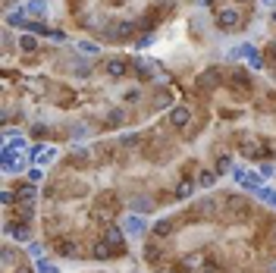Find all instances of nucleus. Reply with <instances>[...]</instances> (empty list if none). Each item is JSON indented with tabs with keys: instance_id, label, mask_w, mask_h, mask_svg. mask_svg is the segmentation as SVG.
<instances>
[{
	"instance_id": "obj_1",
	"label": "nucleus",
	"mask_w": 276,
	"mask_h": 273,
	"mask_svg": "<svg viewBox=\"0 0 276 273\" xmlns=\"http://www.w3.org/2000/svg\"><path fill=\"white\" fill-rule=\"evenodd\" d=\"M226 213H229L232 220H245L251 207H248V198H238V195H226Z\"/></svg>"
},
{
	"instance_id": "obj_2",
	"label": "nucleus",
	"mask_w": 276,
	"mask_h": 273,
	"mask_svg": "<svg viewBox=\"0 0 276 273\" xmlns=\"http://www.w3.org/2000/svg\"><path fill=\"white\" fill-rule=\"evenodd\" d=\"M220 79H223V73H220V69H204V73H198V82H195V88L207 94V91H213V88L220 85Z\"/></svg>"
},
{
	"instance_id": "obj_3",
	"label": "nucleus",
	"mask_w": 276,
	"mask_h": 273,
	"mask_svg": "<svg viewBox=\"0 0 276 273\" xmlns=\"http://www.w3.org/2000/svg\"><path fill=\"white\" fill-rule=\"evenodd\" d=\"M229 57H232V60H235V57H245V60L251 63V69H263V60H260L257 47H251V44H242V47H235V51H232Z\"/></svg>"
},
{
	"instance_id": "obj_4",
	"label": "nucleus",
	"mask_w": 276,
	"mask_h": 273,
	"mask_svg": "<svg viewBox=\"0 0 276 273\" xmlns=\"http://www.w3.org/2000/svg\"><path fill=\"white\" fill-rule=\"evenodd\" d=\"M217 22H220L223 32H235L238 26H242V13H238V10H220Z\"/></svg>"
},
{
	"instance_id": "obj_5",
	"label": "nucleus",
	"mask_w": 276,
	"mask_h": 273,
	"mask_svg": "<svg viewBox=\"0 0 276 273\" xmlns=\"http://www.w3.org/2000/svg\"><path fill=\"white\" fill-rule=\"evenodd\" d=\"M170 123H173L176 129H185V126L191 123V110H188V107H182V104L173 107V110H170Z\"/></svg>"
},
{
	"instance_id": "obj_6",
	"label": "nucleus",
	"mask_w": 276,
	"mask_h": 273,
	"mask_svg": "<svg viewBox=\"0 0 276 273\" xmlns=\"http://www.w3.org/2000/svg\"><path fill=\"white\" fill-rule=\"evenodd\" d=\"M32 154H35V163H38V167H44V163H51L57 157V151L54 148H44V145H35Z\"/></svg>"
},
{
	"instance_id": "obj_7",
	"label": "nucleus",
	"mask_w": 276,
	"mask_h": 273,
	"mask_svg": "<svg viewBox=\"0 0 276 273\" xmlns=\"http://www.w3.org/2000/svg\"><path fill=\"white\" fill-rule=\"evenodd\" d=\"M123 239H126V232L119 229V226H107V232H104V245L119 248V245H123Z\"/></svg>"
},
{
	"instance_id": "obj_8",
	"label": "nucleus",
	"mask_w": 276,
	"mask_h": 273,
	"mask_svg": "<svg viewBox=\"0 0 276 273\" xmlns=\"http://www.w3.org/2000/svg\"><path fill=\"white\" fill-rule=\"evenodd\" d=\"M7 26H10V29H29V13H26V7L16 10V13H10V16H7Z\"/></svg>"
},
{
	"instance_id": "obj_9",
	"label": "nucleus",
	"mask_w": 276,
	"mask_h": 273,
	"mask_svg": "<svg viewBox=\"0 0 276 273\" xmlns=\"http://www.w3.org/2000/svg\"><path fill=\"white\" fill-rule=\"evenodd\" d=\"M123 223H126V232L129 235H141V232H145V220H141L138 213H129Z\"/></svg>"
},
{
	"instance_id": "obj_10",
	"label": "nucleus",
	"mask_w": 276,
	"mask_h": 273,
	"mask_svg": "<svg viewBox=\"0 0 276 273\" xmlns=\"http://www.w3.org/2000/svg\"><path fill=\"white\" fill-rule=\"evenodd\" d=\"M104 73H107V76H113V79H119V76H126V63L119 60V57H113V60H107V63H104Z\"/></svg>"
},
{
	"instance_id": "obj_11",
	"label": "nucleus",
	"mask_w": 276,
	"mask_h": 273,
	"mask_svg": "<svg viewBox=\"0 0 276 273\" xmlns=\"http://www.w3.org/2000/svg\"><path fill=\"white\" fill-rule=\"evenodd\" d=\"M129 204H132V210H135V213H138V217H141V213H151V210H154V201H151V198H145V195H138V198H132V201H129Z\"/></svg>"
},
{
	"instance_id": "obj_12",
	"label": "nucleus",
	"mask_w": 276,
	"mask_h": 273,
	"mask_svg": "<svg viewBox=\"0 0 276 273\" xmlns=\"http://www.w3.org/2000/svg\"><path fill=\"white\" fill-rule=\"evenodd\" d=\"M129 35H132V22H116L107 29V38H129Z\"/></svg>"
},
{
	"instance_id": "obj_13",
	"label": "nucleus",
	"mask_w": 276,
	"mask_h": 273,
	"mask_svg": "<svg viewBox=\"0 0 276 273\" xmlns=\"http://www.w3.org/2000/svg\"><path fill=\"white\" fill-rule=\"evenodd\" d=\"M191 192H195V182H191V179H182V182L176 185V201H188Z\"/></svg>"
},
{
	"instance_id": "obj_14",
	"label": "nucleus",
	"mask_w": 276,
	"mask_h": 273,
	"mask_svg": "<svg viewBox=\"0 0 276 273\" xmlns=\"http://www.w3.org/2000/svg\"><path fill=\"white\" fill-rule=\"evenodd\" d=\"M4 229H7L10 235H16L19 242H29V239H32V229H29V226H13V223H7Z\"/></svg>"
},
{
	"instance_id": "obj_15",
	"label": "nucleus",
	"mask_w": 276,
	"mask_h": 273,
	"mask_svg": "<svg viewBox=\"0 0 276 273\" xmlns=\"http://www.w3.org/2000/svg\"><path fill=\"white\" fill-rule=\"evenodd\" d=\"M213 210H217V201L213 198H201L198 201V213L201 217H213Z\"/></svg>"
},
{
	"instance_id": "obj_16",
	"label": "nucleus",
	"mask_w": 276,
	"mask_h": 273,
	"mask_svg": "<svg viewBox=\"0 0 276 273\" xmlns=\"http://www.w3.org/2000/svg\"><path fill=\"white\" fill-rule=\"evenodd\" d=\"M198 185L201 188H213V185H217V170H204L198 176Z\"/></svg>"
},
{
	"instance_id": "obj_17",
	"label": "nucleus",
	"mask_w": 276,
	"mask_h": 273,
	"mask_svg": "<svg viewBox=\"0 0 276 273\" xmlns=\"http://www.w3.org/2000/svg\"><path fill=\"white\" fill-rule=\"evenodd\" d=\"M16 195H19V201H26V204H32V201H35V195H38V188H35V185H22Z\"/></svg>"
},
{
	"instance_id": "obj_18",
	"label": "nucleus",
	"mask_w": 276,
	"mask_h": 273,
	"mask_svg": "<svg viewBox=\"0 0 276 273\" xmlns=\"http://www.w3.org/2000/svg\"><path fill=\"white\" fill-rule=\"evenodd\" d=\"M19 47H22L26 54H35V51H38V41H35L32 35H22V38H19Z\"/></svg>"
},
{
	"instance_id": "obj_19",
	"label": "nucleus",
	"mask_w": 276,
	"mask_h": 273,
	"mask_svg": "<svg viewBox=\"0 0 276 273\" xmlns=\"http://www.w3.org/2000/svg\"><path fill=\"white\" fill-rule=\"evenodd\" d=\"M154 232H157V235H170L173 232V220H157V223H154Z\"/></svg>"
},
{
	"instance_id": "obj_20",
	"label": "nucleus",
	"mask_w": 276,
	"mask_h": 273,
	"mask_svg": "<svg viewBox=\"0 0 276 273\" xmlns=\"http://www.w3.org/2000/svg\"><path fill=\"white\" fill-rule=\"evenodd\" d=\"M44 10H47V0H32V4L26 7V13H35V16H41Z\"/></svg>"
},
{
	"instance_id": "obj_21",
	"label": "nucleus",
	"mask_w": 276,
	"mask_h": 273,
	"mask_svg": "<svg viewBox=\"0 0 276 273\" xmlns=\"http://www.w3.org/2000/svg\"><path fill=\"white\" fill-rule=\"evenodd\" d=\"M123 123H126L123 110H110V113H107V126H123Z\"/></svg>"
},
{
	"instance_id": "obj_22",
	"label": "nucleus",
	"mask_w": 276,
	"mask_h": 273,
	"mask_svg": "<svg viewBox=\"0 0 276 273\" xmlns=\"http://www.w3.org/2000/svg\"><path fill=\"white\" fill-rule=\"evenodd\" d=\"M0 264H4V270H10L16 264V254H13V248H4V257H0Z\"/></svg>"
},
{
	"instance_id": "obj_23",
	"label": "nucleus",
	"mask_w": 276,
	"mask_h": 273,
	"mask_svg": "<svg viewBox=\"0 0 276 273\" xmlns=\"http://www.w3.org/2000/svg\"><path fill=\"white\" fill-rule=\"evenodd\" d=\"M257 198H260V201H267V204H273V207H276V192H273V188H260V192H257Z\"/></svg>"
},
{
	"instance_id": "obj_24",
	"label": "nucleus",
	"mask_w": 276,
	"mask_h": 273,
	"mask_svg": "<svg viewBox=\"0 0 276 273\" xmlns=\"http://www.w3.org/2000/svg\"><path fill=\"white\" fill-rule=\"evenodd\" d=\"M60 254L63 257H76V242H60Z\"/></svg>"
},
{
	"instance_id": "obj_25",
	"label": "nucleus",
	"mask_w": 276,
	"mask_h": 273,
	"mask_svg": "<svg viewBox=\"0 0 276 273\" xmlns=\"http://www.w3.org/2000/svg\"><path fill=\"white\" fill-rule=\"evenodd\" d=\"M229 170H232V160L226 157V154H223V157H217V173H229Z\"/></svg>"
},
{
	"instance_id": "obj_26",
	"label": "nucleus",
	"mask_w": 276,
	"mask_h": 273,
	"mask_svg": "<svg viewBox=\"0 0 276 273\" xmlns=\"http://www.w3.org/2000/svg\"><path fill=\"white\" fill-rule=\"evenodd\" d=\"M79 47H82V54H88V57H94V54H101V47H98V44H91V41H82Z\"/></svg>"
},
{
	"instance_id": "obj_27",
	"label": "nucleus",
	"mask_w": 276,
	"mask_h": 273,
	"mask_svg": "<svg viewBox=\"0 0 276 273\" xmlns=\"http://www.w3.org/2000/svg\"><path fill=\"white\" fill-rule=\"evenodd\" d=\"M29 29H32L35 35H47V38L54 35V32H47V26H44V22H29Z\"/></svg>"
},
{
	"instance_id": "obj_28",
	"label": "nucleus",
	"mask_w": 276,
	"mask_h": 273,
	"mask_svg": "<svg viewBox=\"0 0 276 273\" xmlns=\"http://www.w3.org/2000/svg\"><path fill=\"white\" fill-rule=\"evenodd\" d=\"M232 82H235L238 88H248V85H251V79H248L245 73H232Z\"/></svg>"
},
{
	"instance_id": "obj_29",
	"label": "nucleus",
	"mask_w": 276,
	"mask_h": 273,
	"mask_svg": "<svg viewBox=\"0 0 276 273\" xmlns=\"http://www.w3.org/2000/svg\"><path fill=\"white\" fill-rule=\"evenodd\" d=\"M16 198H19V195H16V192H10V188H4V192H0V201H4V204H7V207H10V204H13V201H16Z\"/></svg>"
},
{
	"instance_id": "obj_30",
	"label": "nucleus",
	"mask_w": 276,
	"mask_h": 273,
	"mask_svg": "<svg viewBox=\"0 0 276 273\" xmlns=\"http://www.w3.org/2000/svg\"><path fill=\"white\" fill-rule=\"evenodd\" d=\"M38 273H60V270H57L54 264H47L44 257H38Z\"/></svg>"
},
{
	"instance_id": "obj_31",
	"label": "nucleus",
	"mask_w": 276,
	"mask_h": 273,
	"mask_svg": "<svg viewBox=\"0 0 276 273\" xmlns=\"http://www.w3.org/2000/svg\"><path fill=\"white\" fill-rule=\"evenodd\" d=\"M145 257H148V260H157V257H160V248H157V245H148V248H145Z\"/></svg>"
},
{
	"instance_id": "obj_32",
	"label": "nucleus",
	"mask_w": 276,
	"mask_h": 273,
	"mask_svg": "<svg viewBox=\"0 0 276 273\" xmlns=\"http://www.w3.org/2000/svg\"><path fill=\"white\" fill-rule=\"evenodd\" d=\"M26 251H29L32 257H41V251H44V248H41L38 242H29V248H26Z\"/></svg>"
},
{
	"instance_id": "obj_33",
	"label": "nucleus",
	"mask_w": 276,
	"mask_h": 273,
	"mask_svg": "<svg viewBox=\"0 0 276 273\" xmlns=\"http://www.w3.org/2000/svg\"><path fill=\"white\" fill-rule=\"evenodd\" d=\"M126 101H129V104H138V101H141V91H138V88L126 91Z\"/></svg>"
},
{
	"instance_id": "obj_34",
	"label": "nucleus",
	"mask_w": 276,
	"mask_h": 273,
	"mask_svg": "<svg viewBox=\"0 0 276 273\" xmlns=\"http://www.w3.org/2000/svg\"><path fill=\"white\" fill-rule=\"evenodd\" d=\"M107 254H110V245H98L94 248V257H107Z\"/></svg>"
},
{
	"instance_id": "obj_35",
	"label": "nucleus",
	"mask_w": 276,
	"mask_h": 273,
	"mask_svg": "<svg viewBox=\"0 0 276 273\" xmlns=\"http://www.w3.org/2000/svg\"><path fill=\"white\" fill-rule=\"evenodd\" d=\"M119 145H126V148H132V145H138V135H123V141Z\"/></svg>"
},
{
	"instance_id": "obj_36",
	"label": "nucleus",
	"mask_w": 276,
	"mask_h": 273,
	"mask_svg": "<svg viewBox=\"0 0 276 273\" xmlns=\"http://www.w3.org/2000/svg\"><path fill=\"white\" fill-rule=\"evenodd\" d=\"M85 135H88L85 126H73V138H85Z\"/></svg>"
},
{
	"instance_id": "obj_37",
	"label": "nucleus",
	"mask_w": 276,
	"mask_h": 273,
	"mask_svg": "<svg viewBox=\"0 0 276 273\" xmlns=\"http://www.w3.org/2000/svg\"><path fill=\"white\" fill-rule=\"evenodd\" d=\"M41 176H44V173H41V167H32V170H29V179H32V182H38Z\"/></svg>"
},
{
	"instance_id": "obj_38",
	"label": "nucleus",
	"mask_w": 276,
	"mask_h": 273,
	"mask_svg": "<svg viewBox=\"0 0 276 273\" xmlns=\"http://www.w3.org/2000/svg\"><path fill=\"white\" fill-rule=\"evenodd\" d=\"M170 101H173V98H170V91H160V94H157V104H160V107H166Z\"/></svg>"
},
{
	"instance_id": "obj_39",
	"label": "nucleus",
	"mask_w": 276,
	"mask_h": 273,
	"mask_svg": "<svg viewBox=\"0 0 276 273\" xmlns=\"http://www.w3.org/2000/svg\"><path fill=\"white\" fill-rule=\"evenodd\" d=\"M19 217L29 220V217H32V204H19Z\"/></svg>"
},
{
	"instance_id": "obj_40",
	"label": "nucleus",
	"mask_w": 276,
	"mask_h": 273,
	"mask_svg": "<svg viewBox=\"0 0 276 273\" xmlns=\"http://www.w3.org/2000/svg\"><path fill=\"white\" fill-rule=\"evenodd\" d=\"M154 44V35H148V38H138V47H151Z\"/></svg>"
},
{
	"instance_id": "obj_41",
	"label": "nucleus",
	"mask_w": 276,
	"mask_h": 273,
	"mask_svg": "<svg viewBox=\"0 0 276 273\" xmlns=\"http://www.w3.org/2000/svg\"><path fill=\"white\" fill-rule=\"evenodd\" d=\"M273 173H276V170L270 167V163H263V167H260V176H273Z\"/></svg>"
},
{
	"instance_id": "obj_42",
	"label": "nucleus",
	"mask_w": 276,
	"mask_h": 273,
	"mask_svg": "<svg viewBox=\"0 0 276 273\" xmlns=\"http://www.w3.org/2000/svg\"><path fill=\"white\" fill-rule=\"evenodd\" d=\"M16 273H32V267H26V264H19V267H16Z\"/></svg>"
},
{
	"instance_id": "obj_43",
	"label": "nucleus",
	"mask_w": 276,
	"mask_h": 273,
	"mask_svg": "<svg viewBox=\"0 0 276 273\" xmlns=\"http://www.w3.org/2000/svg\"><path fill=\"white\" fill-rule=\"evenodd\" d=\"M267 273H276V257H273L270 264H267Z\"/></svg>"
},
{
	"instance_id": "obj_44",
	"label": "nucleus",
	"mask_w": 276,
	"mask_h": 273,
	"mask_svg": "<svg viewBox=\"0 0 276 273\" xmlns=\"http://www.w3.org/2000/svg\"><path fill=\"white\" fill-rule=\"evenodd\" d=\"M263 7H270V10H276V0H260Z\"/></svg>"
},
{
	"instance_id": "obj_45",
	"label": "nucleus",
	"mask_w": 276,
	"mask_h": 273,
	"mask_svg": "<svg viewBox=\"0 0 276 273\" xmlns=\"http://www.w3.org/2000/svg\"><path fill=\"white\" fill-rule=\"evenodd\" d=\"M198 4H201V7H207V4H210V0H198Z\"/></svg>"
},
{
	"instance_id": "obj_46",
	"label": "nucleus",
	"mask_w": 276,
	"mask_h": 273,
	"mask_svg": "<svg viewBox=\"0 0 276 273\" xmlns=\"http://www.w3.org/2000/svg\"><path fill=\"white\" fill-rule=\"evenodd\" d=\"M270 51H276V41H273V44H270Z\"/></svg>"
},
{
	"instance_id": "obj_47",
	"label": "nucleus",
	"mask_w": 276,
	"mask_h": 273,
	"mask_svg": "<svg viewBox=\"0 0 276 273\" xmlns=\"http://www.w3.org/2000/svg\"><path fill=\"white\" fill-rule=\"evenodd\" d=\"M273 242H276V226H273Z\"/></svg>"
},
{
	"instance_id": "obj_48",
	"label": "nucleus",
	"mask_w": 276,
	"mask_h": 273,
	"mask_svg": "<svg viewBox=\"0 0 276 273\" xmlns=\"http://www.w3.org/2000/svg\"><path fill=\"white\" fill-rule=\"evenodd\" d=\"M273 22H276V10H273Z\"/></svg>"
},
{
	"instance_id": "obj_49",
	"label": "nucleus",
	"mask_w": 276,
	"mask_h": 273,
	"mask_svg": "<svg viewBox=\"0 0 276 273\" xmlns=\"http://www.w3.org/2000/svg\"><path fill=\"white\" fill-rule=\"evenodd\" d=\"M235 4H245V0H235Z\"/></svg>"
}]
</instances>
